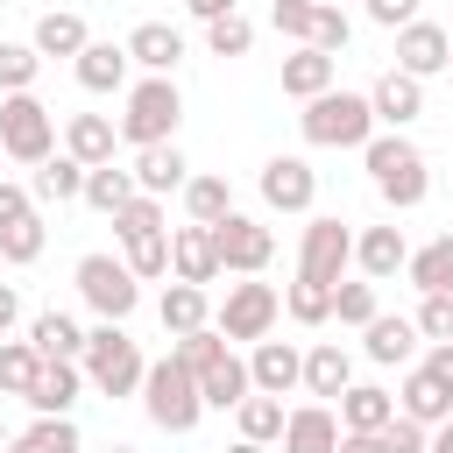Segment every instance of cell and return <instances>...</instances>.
I'll list each match as a JSON object with an SVG mask.
<instances>
[{
	"label": "cell",
	"mask_w": 453,
	"mask_h": 453,
	"mask_svg": "<svg viewBox=\"0 0 453 453\" xmlns=\"http://www.w3.org/2000/svg\"><path fill=\"white\" fill-rule=\"evenodd\" d=\"M361 163H368V177H375L382 205L411 212V205H425V198H432V170H425V149H418L403 127H389V134H368V142H361Z\"/></svg>",
	"instance_id": "6da1fadb"
},
{
	"label": "cell",
	"mask_w": 453,
	"mask_h": 453,
	"mask_svg": "<svg viewBox=\"0 0 453 453\" xmlns=\"http://www.w3.org/2000/svg\"><path fill=\"white\" fill-rule=\"evenodd\" d=\"M142 411H149V425H156V432H170V439L198 432V418H205L198 375H191V368H184L177 354L149 361V368H142Z\"/></svg>",
	"instance_id": "7a4b0ae2"
},
{
	"label": "cell",
	"mask_w": 453,
	"mask_h": 453,
	"mask_svg": "<svg viewBox=\"0 0 453 453\" xmlns=\"http://www.w3.org/2000/svg\"><path fill=\"white\" fill-rule=\"evenodd\" d=\"M297 134H304L311 149H361V142L375 134V106H368V92H347V85H333V92L304 99V113H297Z\"/></svg>",
	"instance_id": "3957f363"
},
{
	"label": "cell",
	"mask_w": 453,
	"mask_h": 453,
	"mask_svg": "<svg viewBox=\"0 0 453 453\" xmlns=\"http://www.w3.org/2000/svg\"><path fill=\"white\" fill-rule=\"evenodd\" d=\"M78 368H85V382L99 389V396H142V347L127 340V326L120 319H99L92 333H85V354H78Z\"/></svg>",
	"instance_id": "277c9868"
},
{
	"label": "cell",
	"mask_w": 453,
	"mask_h": 453,
	"mask_svg": "<svg viewBox=\"0 0 453 453\" xmlns=\"http://www.w3.org/2000/svg\"><path fill=\"white\" fill-rule=\"evenodd\" d=\"M177 120H184V92H177V78L142 71V78L127 85V113H120L113 127H120V142L149 149V142H177Z\"/></svg>",
	"instance_id": "5b68a950"
},
{
	"label": "cell",
	"mask_w": 453,
	"mask_h": 453,
	"mask_svg": "<svg viewBox=\"0 0 453 453\" xmlns=\"http://www.w3.org/2000/svg\"><path fill=\"white\" fill-rule=\"evenodd\" d=\"M0 149L35 170L42 156H57V113L35 92H0Z\"/></svg>",
	"instance_id": "8992f818"
},
{
	"label": "cell",
	"mask_w": 453,
	"mask_h": 453,
	"mask_svg": "<svg viewBox=\"0 0 453 453\" xmlns=\"http://www.w3.org/2000/svg\"><path fill=\"white\" fill-rule=\"evenodd\" d=\"M276 319H283V290H276V283H255V276L226 283V297H219V311H212V326H219L226 340H269Z\"/></svg>",
	"instance_id": "52a82bcc"
},
{
	"label": "cell",
	"mask_w": 453,
	"mask_h": 453,
	"mask_svg": "<svg viewBox=\"0 0 453 453\" xmlns=\"http://www.w3.org/2000/svg\"><path fill=\"white\" fill-rule=\"evenodd\" d=\"M212 248H219V276H262L276 262V234L248 212H226L212 219Z\"/></svg>",
	"instance_id": "ba28073f"
},
{
	"label": "cell",
	"mask_w": 453,
	"mask_h": 453,
	"mask_svg": "<svg viewBox=\"0 0 453 453\" xmlns=\"http://www.w3.org/2000/svg\"><path fill=\"white\" fill-rule=\"evenodd\" d=\"M78 297H85L99 319H120V326H127V311L142 304V283H134V269H127L120 255H85V262H78Z\"/></svg>",
	"instance_id": "9c48e42d"
},
{
	"label": "cell",
	"mask_w": 453,
	"mask_h": 453,
	"mask_svg": "<svg viewBox=\"0 0 453 453\" xmlns=\"http://www.w3.org/2000/svg\"><path fill=\"white\" fill-rule=\"evenodd\" d=\"M347 262H354V226L333 219V212H319V219L304 226V241H297V276H311V283H340Z\"/></svg>",
	"instance_id": "30bf717a"
},
{
	"label": "cell",
	"mask_w": 453,
	"mask_h": 453,
	"mask_svg": "<svg viewBox=\"0 0 453 453\" xmlns=\"http://www.w3.org/2000/svg\"><path fill=\"white\" fill-rule=\"evenodd\" d=\"M319 198V170L304 156H269L262 163V205L269 212H311Z\"/></svg>",
	"instance_id": "8fae6325"
},
{
	"label": "cell",
	"mask_w": 453,
	"mask_h": 453,
	"mask_svg": "<svg viewBox=\"0 0 453 453\" xmlns=\"http://www.w3.org/2000/svg\"><path fill=\"white\" fill-rule=\"evenodd\" d=\"M368 106H375V127H411L418 113H425V78H411V71H382L375 85H368Z\"/></svg>",
	"instance_id": "7c38bea8"
},
{
	"label": "cell",
	"mask_w": 453,
	"mask_h": 453,
	"mask_svg": "<svg viewBox=\"0 0 453 453\" xmlns=\"http://www.w3.org/2000/svg\"><path fill=\"white\" fill-rule=\"evenodd\" d=\"M446 50H453V35L439 21H403L396 28V71H411V78H439Z\"/></svg>",
	"instance_id": "4fadbf2b"
},
{
	"label": "cell",
	"mask_w": 453,
	"mask_h": 453,
	"mask_svg": "<svg viewBox=\"0 0 453 453\" xmlns=\"http://www.w3.org/2000/svg\"><path fill=\"white\" fill-rule=\"evenodd\" d=\"M248 382H255L262 396H290V389L304 382V354H297L290 340H255V354H248Z\"/></svg>",
	"instance_id": "5bb4252c"
},
{
	"label": "cell",
	"mask_w": 453,
	"mask_h": 453,
	"mask_svg": "<svg viewBox=\"0 0 453 453\" xmlns=\"http://www.w3.org/2000/svg\"><path fill=\"white\" fill-rule=\"evenodd\" d=\"M78 389H85V368H78V361H42L21 403H28L35 418H71V403H78Z\"/></svg>",
	"instance_id": "9a60e30c"
},
{
	"label": "cell",
	"mask_w": 453,
	"mask_h": 453,
	"mask_svg": "<svg viewBox=\"0 0 453 453\" xmlns=\"http://www.w3.org/2000/svg\"><path fill=\"white\" fill-rule=\"evenodd\" d=\"M127 64H142V71H156V78H177V64H184V28H170V21H134Z\"/></svg>",
	"instance_id": "2e32d148"
},
{
	"label": "cell",
	"mask_w": 453,
	"mask_h": 453,
	"mask_svg": "<svg viewBox=\"0 0 453 453\" xmlns=\"http://www.w3.org/2000/svg\"><path fill=\"white\" fill-rule=\"evenodd\" d=\"M170 276L177 283H219V248H212V226H177L170 234Z\"/></svg>",
	"instance_id": "e0dca14e"
},
{
	"label": "cell",
	"mask_w": 453,
	"mask_h": 453,
	"mask_svg": "<svg viewBox=\"0 0 453 453\" xmlns=\"http://www.w3.org/2000/svg\"><path fill=\"white\" fill-rule=\"evenodd\" d=\"M283 453H333L340 446V411L333 403H304V411H283Z\"/></svg>",
	"instance_id": "ac0fdd59"
},
{
	"label": "cell",
	"mask_w": 453,
	"mask_h": 453,
	"mask_svg": "<svg viewBox=\"0 0 453 453\" xmlns=\"http://www.w3.org/2000/svg\"><path fill=\"white\" fill-rule=\"evenodd\" d=\"M71 71H78L85 92L106 99V92H127V71H134V64H127V42H85V50L71 57Z\"/></svg>",
	"instance_id": "d6986e66"
},
{
	"label": "cell",
	"mask_w": 453,
	"mask_h": 453,
	"mask_svg": "<svg viewBox=\"0 0 453 453\" xmlns=\"http://www.w3.org/2000/svg\"><path fill=\"white\" fill-rule=\"evenodd\" d=\"M184 177H191V163H184L177 142H149V149H134V191L170 198V191H184Z\"/></svg>",
	"instance_id": "ffe728a7"
},
{
	"label": "cell",
	"mask_w": 453,
	"mask_h": 453,
	"mask_svg": "<svg viewBox=\"0 0 453 453\" xmlns=\"http://www.w3.org/2000/svg\"><path fill=\"white\" fill-rule=\"evenodd\" d=\"M354 262H361V276H368V283H389V276L411 262L403 226H361V234H354Z\"/></svg>",
	"instance_id": "44dd1931"
},
{
	"label": "cell",
	"mask_w": 453,
	"mask_h": 453,
	"mask_svg": "<svg viewBox=\"0 0 453 453\" xmlns=\"http://www.w3.org/2000/svg\"><path fill=\"white\" fill-rule=\"evenodd\" d=\"M361 354H368L375 368H403V361L418 354V326H411V319H389V311H375V319L361 326Z\"/></svg>",
	"instance_id": "7402d4cb"
},
{
	"label": "cell",
	"mask_w": 453,
	"mask_h": 453,
	"mask_svg": "<svg viewBox=\"0 0 453 453\" xmlns=\"http://www.w3.org/2000/svg\"><path fill=\"white\" fill-rule=\"evenodd\" d=\"M248 389H255V382H248V361H241L234 347H219V354L198 368V396H205V411H234Z\"/></svg>",
	"instance_id": "603a6c76"
},
{
	"label": "cell",
	"mask_w": 453,
	"mask_h": 453,
	"mask_svg": "<svg viewBox=\"0 0 453 453\" xmlns=\"http://www.w3.org/2000/svg\"><path fill=\"white\" fill-rule=\"evenodd\" d=\"M333 78H340V57H326V50H311V42H297V50L283 57V92H290V99H319V92H333Z\"/></svg>",
	"instance_id": "cb8c5ba5"
},
{
	"label": "cell",
	"mask_w": 453,
	"mask_h": 453,
	"mask_svg": "<svg viewBox=\"0 0 453 453\" xmlns=\"http://www.w3.org/2000/svg\"><path fill=\"white\" fill-rule=\"evenodd\" d=\"M113 149H120V127H113L106 113H71V127H64V156H78L85 170H99V163H113Z\"/></svg>",
	"instance_id": "d4e9b609"
},
{
	"label": "cell",
	"mask_w": 453,
	"mask_h": 453,
	"mask_svg": "<svg viewBox=\"0 0 453 453\" xmlns=\"http://www.w3.org/2000/svg\"><path fill=\"white\" fill-rule=\"evenodd\" d=\"M396 411H403V418H418V425L432 432V425H446V418H453V389H446L439 375L411 368V375H403V389H396Z\"/></svg>",
	"instance_id": "484cf974"
},
{
	"label": "cell",
	"mask_w": 453,
	"mask_h": 453,
	"mask_svg": "<svg viewBox=\"0 0 453 453\" xmlns=\"http://www.w3.org/2000/svg\"><path fill=\"white\" fill-rule=\"evenodd\" d=\"M396 418V396L382 382H347L340 389V432H382Z\"/></svg>",
	"instance_id": "4316f807"
},
{
	"label": "cell",
	"mask_w": 453,
	"mask_h": 453,
	"mask_svg": "<svg viewBox=\"0 0 453 453\" xmlns=\"http://www.w3.org/2000/svg\"><path fill=\"white\" fill-rule=\"evenodd\" d=\"M28 347H35L42 361H78V354H85V326H78L71 311H35V319H28Z\"/></svg>",
	"instance_id": "83f0119b"
},
{
	"label": "cell",
	"mask_w": 453,
	"mask_h": 453,
	"mask_svg": "<svg viewBox=\"0 0 453 453\" xmlns=\"http://www.w3.org/2000/svg\"><path fill=\"white\" fill-rule=\"evenodd\" d=\"M78 191H85V163L78 156H42L35 177H28V198L35 205H71Z\"/></svg>",
	"instance_id": "f1b7e54d"
},
{
	"label": "cell",
	"mask_w": 453,
	"mask_h": 453,
	"mask_svg": "<svg viewBox=\"0 0 453 453\" xmlns=\"http://www.w3.org/2000/svg\"><path fill=\"white\" fill-rule=\"evenodd\" d=\"M156 319H163V333L177 340V333H198V326H212V304H205V283H177L170 276V290H163V304H156Z\"/></svg>",
	"instance_id": "f546056e"
},
{
	"label": "cell",
	"mask_w": 453,
	"mask_h": 453,
	"mask_svg": "<svg viewBox=\"0 0 453 453\" xmlns=\"http://www.w3.org/2000/svg\"><path fill=\"white\" fill-rule=\"evenodd\" d=\"M347 382H354V361H347V347H340V340L304 347V382H297V389H311V396H340Z\"/></svg>",
	"instance_id": "4dcf8cb0"
},
{
	"label": "cell",
	"mask_w": 453,
	"mask_h": 453,
	"mask_svg": "<svg viewBox=\"0 0 453 453\" xmlns=\"http://www.w3.org/2000/svg\"><path fill=\"white\" fill-rule=\"evenodd\" d=\"M35 57H78L85 42H92V28H85V14H64V7H50L42 21H35Z\"/></svg>",
	"instance_id": "1f68e13d"
},
{
	"label": "cell",
	"mask_w": 453,
	"mask_h": 453,
	"mask_svg": "<svg viewBox=\"0 0 453 453\" xmlns=\"http://www.w3.org/2000/svg\"><path fill=\"white\" fill-rule=\"evenodd\" d=\"M234 425H241V439H255V446H276V439H283V396H262V389H248V396L234 403Z\"/></svg>",
	"instance_id": "d6a6232c"
},
{
	"label": "cell",
	"mask_w": 453,
	"mask_h": 453,
	"mask_svg": "<svg viewBox=\"0 0 453 453\" xmlns=\"http://www.w3.org/2000/svg\"><path fill=\"white\" fill-rule=\"evenodd\" d=\"M78 198H85L92 212H106V219H113V212L134 198V170H120V163H99V170H85V191H78Z\"/></svg>",
	"instance_id": "836d02e7"
},
{
	"label": "cell",
	"mask_w": 453,
	"mask_h": 453,
	"mask_svg": "<svg viewBox=\"0 0 453 453\" xmlns=\"http://www.w3.org/2000/svg\"><path fill=\"white\" fill-rule=\"evenodd\" d=\"M403 276H411L418 290H453V234H439V241H425V248H411V262H403Z\"/></svg>",
	"instance_id": "e575fe53"
},
{
	"label": "cell",
	"mask_w": 453,
	"mask_h": 453,
	"mask_svg": "<svg viewBox=\"0 0 453 453\" xmlns=\"http://www.w3.org/2000/svg\"><path fill=\"white\" fill-rule=\"evenodd\" d=\"M120 262L134 269V283H156V276H170V226H156V234H134V241H120Z\"/></svg>",
	"instance_id": "d590c367"
},
{
	"label": "cell",
	"mask_w": 453,
	"mask_h": 453,
	"mask_svg": "<svg viewBox=\"0 0 453 453\" xmlns=\"http://www.w3.org/2000/svg\"><path fill=\"white\" fill-rule=\"evenodd\" d=\"M184 212H191L198 226L226 219V212H234V184H226V177H184Z\"/></svg>",
	"instance_id": "8d00e7d4"
},
{
	"label": "cell",
	"mask_w": 453,
	"mask_h": 453,
	"mask_svg": "<svg viewBox=\"0 0 453 453\" xmlns=\"http://www.w3.org/2000/svg\"><path fill=\"white\" fill-rule=\"evenodd\" d=\"M7 453H78V425L71 418H35L21 439H7Z\"/></svg>",
	"instance_id": "74e56055"
},
{
	"label": "cell",
	"mask_w": 453,
	"mask_h": 453,
	"mask_svg": "<svg viewBox=\"0 0 453 453\" xmlns=\"http://www.w3.org/2000/svg\"><path fill=\"white\" fill-rule=\"evenodd\" d=\"M283 311H290L297 326H326V319H333V283H311V276H297V283L283 290Z\"/></svg>",
	"instance_id": "f35d334b"
},
{
	"label": "cell",
	"mask_w": 453,
	"mask_h": 453,
	"mask_svg": "<svg viewBox=\"0 0 453 453\" xmlns=\"http://www.w3.org/2000/svg\"><path fill=\"white\" fill-rule=\"evenodd\" d=\"M42 241H50V226H42V212H28V219H14V226H0V262H14V269H28V262L42 255Z\"/></svg>",
	"instance_id": "ab89813d"
},
{
	"label": "cell",
	"mask_w": 453,
	"mask_h": 453,
	"mask_svg": "<svg viewBox=\"0 0 453 453\" xmlns=\"http://www.w3.org/2000/svg\"><path fill=\"white\" fill-rule=\"evenodd\" d=\"M205 50L212 57H248L255 50V21L234 7V14H219V21H205Z\"/></svg>",
	"instance_id": "60d3db41"
},
{
	"label": "cell",
	"mask_w": 453,
	"mask_h": 453,
	"mask_svg": "<svg viewBox=\"0 0 453 453\" xmlns=\"http://www.w3.org/2000/svg\"><path fill=\"white\" fill-rule=\"evenodd\" d=\"M35 368H42V354H35L28 340H0V389H7V396H28Z\"/></svg>",
	"instance_id": "b9f144b4"
},
{
	"label": "cell",
	"mask_w": 453,
	"mask_h": 453,
	"mask_svg": "<svg viewBox=\"0 0 453 453\" xmlns=\"http://www.w3.org/2000/svg\"><path fill=\"white\" fill-rule=\"evenodd\" d=\"M35 71H42L35 42H0V92H35Z\"/></svg>",
	"instance_id": "7bdbcfd3"
},
{
	"label": "cell",
	"mask_w": 453,
	"mask_h": 453,
	"mask_svg": "<svg viewBox=\"0 0 453 453\" xmlns=\"http://www.w3.org/2000/svg\"><path fill=\"white\" fill-rule=\"evenodd\" d=\"M375 311H382V304H375V283H347V276L333 283V319H340V326H368Z\"/></svg>",
	"instance_id": "ee69618b"
},
{
	"label": "cell",
	"mask_w": 453,
	"mask_h": 453,
	"mask_svg": "<svg viewBox=\"0 0 453 453\" xmlns=\"http://www.w3.org/2000/svg\"><path fill=\"white\" fill-rule=\"evenodd\" d=\"M163 226V198H149V191H134L120 212H113V234L120 241H134V234H156Z\"/></svg>",
	"instance_id": "f6af8a7d"
},
{
	"label": "cell",
	"mask_w": 453,
	"mask_h": 453,
	"mask_svg": "<svg viewBox=\"0 0 453 453\" xmlns=\"http://www.w3.org/2000/svg\"><path fill=\"white\" fill-rule=\"evenodd\" d=\"M347 35H354V28H347V7H340V0H319V21H311V50L340 57V50H347Z\"/></svg>",
	"instance_id": "bcb514c9"
},
{
	"label": "cell",
	"mask_w": 453,
	"mask_h": 453,
	"mask_svg": "<svg viewBox=\"0 0 453 453\" xmlns=\"http://www.w3.org/2000/svg\"><path fill=\"white\" fill-rule=\"evenodd\" d=\"M311 21H319V0H276L269 7V28L290 42H311Z\"/></svg>",
	"instance_id": "7dc6e473"
},
{
	"label": "cell",
	"mask_w": 453,
	"mask_h": 453,
	"mask_svg": "<svg viewBox=\"0 0 453 453\" xmlns=\"http://www.w3.org/2000/svg\"><path fill=\"white\" fill-rule=\"evenodd\" d=\"M411 326H418V340H453V290H425Z\"/></svg>",
	"instance_id": "c3c4849f"
},
{
	"label": "cell",
	"mask_w": 453,
	"mask_h": 453,
	"mask_svg": "<svg viewBox=\"0 0 453 453\" xmlns=\"http://www.w3.org/2000/svg\"><path fill=\"white\" fill-rule=\"evenodd\" d=\"M382 446H389V453H425V425H418V418H403V411H396V418H389V425H382Z\"/></svg>",
	"instance_id": "681fc988"
},
{
	"label": "cell",
	"mask_w": 453,
	"mask_h": 453,
	"mask_svg": "<svg viewBox=\"0 0 453 453\" xmlns=\"http://www.w3.org/2000/svg\"><path fill=\"white\" fill-rule=\"evenodd\" d=\"M361 7H368V21H375V28H403V21H418V7H425V0H361Z\"/></svg>",
	"instance_id": "f907efd6"
},
{
	"label": "cell",
	"mask_w": 453,
	"mask_h": 453,
	"mask_svg": "<svg viewBox=\"0 0 453 453\" xmlns=\"http://www.w3.org/2000/svg\"><path fill=\"white\" fill-rule=\"evenodd\" d=\"M28 212H35L28 184H7V177H0V226H14V219H28Z\"/></svg>",
	"instance_id": "816d5d0a"
},
{
	"label": "cell",
	"mask_w": 453,
	"mask_h": 453,
	"mask_svg": "<svg viewBox=\"0 0 453 453\" xmlns=\"http://www.w3.org/2000/svg\"><path fill=\"white\" fill-rule=\"evenodd\" d=\"M418 368H425V375H439V382L453 389V340H432V354H425Z\"/></svg>",
	"instance_id": "f5cc1de1"
},
{
	"label": "cell",
	"mask_w": 453,
	"mask_h": 453,
	"mask_svg": "<svg viewBox=\"0 0 453 453\" xmlns=\"http://www.w3.org/2000/svg\"><path fill=\"white\" fill-rule=\"evenodd\" d=\"M333 453H389V446H382V432H340Z\"/></svg>",
	"instance_id": "db71d44e"
},
{
	"label": "cell",
	"mask_w": 453,
	"mask_h": 453,
	"mask_svg": "<svg viewBox=\"0 0 453 453\" xmlns=\"http://www.w3.org/2000/svg\"><path fill=\"white\" fill-rule=\"evenodd\" d=\"M14 319H21V290H14V283H0V340L14 333Z\"/></svg>",
	"instance_id": "11a10c76"
},
{
	"label": "cell",
	"mask_w": 453,
	"mask_h": 453,
	"mask_svg": "<svg viewBox=\"0 0 453 453\" xmlns=\"http://www.w3.org/2000/svg\"><path fill=\"white\" fill-rule=\"evenodd\" d=\"M184 7H191V14H198V21H219V14H234V7H241V0H184Z\"/></svg>",
	"instance_id": "9f6ffc18"
},
{
	"label": "cell",
	"mask_w": 453,
	"mask_h": 453,
	"mask_svg": "<svg viewBox=\"0 0 453 453\" xmlns=\"http://www.w3.org/2000/svg\"><path fill=\"white\" fill-rule=\"evenodd\" d=\"M425 453H453V418H446V425H432V432H425Z\"/></svg>",
	"instance_id": "6f0895ef"
},
{
	"label": "cell",
	"mask_w": 453,
	"mask_h": 453,
	"mask_svg": "<svg viewBox=\"0 0 453 453\" xmlns=\"http://www.w3.org/2000/svg\"><path fill=\"white\" fill-rule=\"evenodd\" d=\"M226 453H269V446H255V439H234V446H226Z\"/></svg>",
	"instance_id": "680465c9"
},
{
	"label": "cell",
	"mask_w": 453,
	"mask_h": 453,
	"mask_svg": "<svg viewBox=\"0 0 453 453\" xmlns=\"http://www.w3.org/2000/svg\"><path fill=\"white\" fill-rule=\"evenodd\" d=\"M0 453H7V425H0Z\"/></svg>",
	"instance_id": "91938a15"
},
{
	"label": "cell",
	"mask_w": 453,
	"mask_h": 453,
	"mask_svg": "<svg viewBox=\"0 0 453 453\" xmlns=\"http://www.w3.org/2000/svg\"><path fill=\"white\" fill-rule=\"evenodd\" d=\"M113 453H134V446H113Z\"/></svg>",
	"instance_id": "94428289"
},
{
	"label": "cell",
	"mask_w": 453,
	"mask_h": 453,
	"mask_svg": "<svg viewBox=\"0 0 453 453\" xmlns=\"http://www.w3.org/2000/svg\"><path fill=\"white\" fill-rule=\"evenodd\" d=\"M446 71H453V50H446Z\"/></svg>",
	"instance_id": "6125c7cd"
},
{
	"label": "cell",
	"mask_w": 453,
	"mask_h": 453,
	"mask_svg": "<svg viewBox=\"0 0 453 453\" xmlns=\"http://www.w3.org/2000/svg\"><path fill=\"white\" fill-rule=\"evenodd\" d=\"M0 7H7V0H0Z\"/></svg>",
	"instance_id": "be15d7a7"
}]
</instances>
